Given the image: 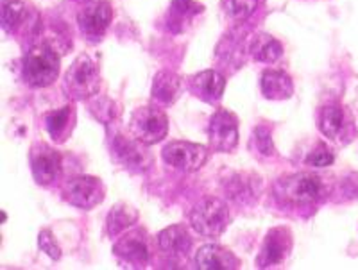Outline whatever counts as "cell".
<instances>
[{"label":"cell","instance_id":"17","mask_svg":"<svg viewBox=\"0 0 358 270\" xmlns=\"http://www.w3.org/2000/svg\"><path fill=\"white\" fill-rule=\"evenodd\" d=\"M43 123L54 144H65L76 127V110L73 106H63L50 111L45 115Z\"/></svg>","mask_w":358,"mask_h":270},{"label":"cell","instance_id":"21","mask_svg":"<svg viewBox=\"0 0 358 270\" xmlns=\"http://www.w3.org/2000/svg\"><path fill=\"white\" fill-rule=\"evenodd\" d=\"M152 98L162 106H171L181 93V79L169 70H162L152 79Z\"/></svg>","mask_w":358,"mask_h":270},{"label":"cell","instance_id":"10","mask_svg":"<svg viewBox=\"0 0 358 270\" xmlns=\"http://www.w3.org/2000/svg\"><path fill=\"white\" fill-rule=\"evenodd\" d=\"M106 188L99 177L78 176L70 179L63 188V199L81 209H92L104 201Z\"/></svg>","mask_w":358,"mask_h":270},{"label":"cell","instance_id":"22","mask_svg":"<svg viewBox=\"0 0 358 270\" xmlns=\"http://www.w3.org/2000/svg\"><path fill=\"white\" fill-rule=\"evenodd\" d=\"M203 13V6L194 0H174L167 15V27L172 33H183L196 15Z\"/></svg>","mask_w":358,"mask_h":270},{"label":"cell","instance_id":"6","mask_svg":"<svg viewBox=\"0 0 358 270\" xmlns=\"http://www.w3.org/2000/svg\"><path fill=\"white\" fill-rule=\"evenodd\" d=\"M129 131L134 138L147 145L159 144L169 133L167 113L155 106H142L133 111Z\"/></svg>","mask_w":358,"mask_h":270},{"label":"cell","instance_id":"7","mask_svg":"<svg viewBox=\"0 0 358 270\" xmlns=\"http://www.w3.org/2000/svg\"><path fill=\"white\" fill-rule=\"evenodd\" d=\"M317 127L326 138L338 145L350 144L357 136L353 117L341 104H328L317 111Z\"/></svg>","mask_w":358,"mask_h":270},{"label":"cell","instance_id":"28","mask_svg":"<svg viewBox=\"0 0 358 270\" xmlns=\"http://www.w3.org/2000/svg\"><path fill=\"white\" fill-rule=\"evenodd\" d=\"M90 113L95 117L104 126H110L113 120H117L118 117V110L117 104L108 97H97L94 103L90 104Z\"/></svg>","mask_w":358,"mask_h":270},{"label":"cell","instance_id":"9","mask_svg":"<svg viewBox=\"0 0 358 270\" xmlns=\"http://www.w3.org/2000/svg\"><path fill=\"white\" fill-rule=\"evenodd\" d=\"M210 149L215 152H233L238 145V119L231 111L219 107L208 123Z\"/></svg>","mask_w":358,"mask_h":270},{"label":"cell","instance_id":"18","mask_svg":"<svg viewBox=\"0 0 358 270\" xmlns=\"http://www.w3.org/2000/svg\"><path fill=\"white\" fill-rule=\"evenodd\" d=\"M262 95L268 100H287L294 95V82L283 70H265L260 79Z\"/></svg>","mask_w":358,"mask_h":270},{"label":"cell","instance_id":"29","mask_svg":"<svg viewBox=\"0 0 358 270\" xmlns=\"http://www.w3.org/2000/svg\"><path fill=\"white\" fill-rule=\"evenodd\" d=\"M306 165L310 167H315V168H324V167H330L334 165L335 161V154L331 152V149L328 147L326 144H317L315 149L306 156Z\"/></svg>","mask_w":358,"mask_h":270},{"label":"cell","instance_id":"13","mask_svg":"<svg viewBox=\"0 0 358 270\" xmlns=\"http://www.w3.org/2000/svg\"><path fill=\"white\" fill-rule=\"evenodd\" d=\"M33 177L41 186H49L62 174V154L47 144H36L29 154Z\"/></svg>","mask_w":358,"mask_h":270},{"label":"cell","instance_id":"3","mask_svg":"<svg viewBox=\"0 0 358 270\" xmlns=\"http://www.w3.org/2000/svg\"><path fill=\"white\" fill-rule=\"evenodd\" d=\"M190 225L197 234L208 238H219L229 225V208L222 199L204 197L192 208L188 215Z\"/></svg>","mask_w":358,"mask_h":270},{"label":"cell","instance_id":"23","mask_svg":"<svg viewBox=\"0 0 358 270\" xmlns=\"http://www.w3.org/2000/svg\"><path fill=\"white\" fill-rule=\"evenodd\" d=\"M138 220V211L133 206L126 204V202H118L111 208L110 215L106 218V231L111 238L118 237L120 233L136 224Z\"/></svg>","mask_w":358,"mask_h":270},{"label":"cell","instance_id":"24","mask_svg":"<svg viewBox=\"0 0 358 270\" xmlns=\"http://www.w3.org/2000/svg\"><path fill=\"white\" fill-rule=\"evenodd\" d=\"M249 54L257 61L262 63H274L281 58L283 54V47H281L280 41L276 38H273L271 34H257V36L251 40V45H249Z\"/></svg>","mask_w":358,"mask_h":270},{"label":"cell","instance_id":"2","mask_svg":"<svg viewBox=\"0 0 358 270\" xmlns=\"http://www.w3.org/2000/svg\"><path fill=\"white\" fill-rule=\"evenodd\" d=\"M62 70V59L50 43H38L29 50L24 61V77L33 88L50 87Z\"/></svg>","mask_w":358,"mask_h":270},{"label":"cell","instance_id":"15","mask_svg":"<svg viewBox=\"0 0 358 270\" xmlns=\"http://www.w3.org/2000/svg\"><path fill=\"white\" fill-rule=\"evenodd\" d=\"M188 88L203 103L217 104L226 90V79L215 70H204V72L192 75L188 81Z\"/></svg>","mask_w":358,"mask_h":270},{"label":"cell","instance_id":"30","mask_svg":"<svg viewBox=\"0 0 358 270\" xmlns=\"http://www.w3.org/2000/svg\"><path fill=\"white\" fill-rule=\"evenodd\" d=\"M38 246L43 250L50 260H59L62 258V247L57 246L56 238H54L52 231L43 230L40 231V237H38Z\"/></svg>","mask_w":358,"mask_h":270},{"label":"cell","instance_id":"27","mask_svg":"<svg viewBox=\"0 0 358 270\" xmlns=\"http://www.w3.org/2000/svg\"><path fill=\"white\" fill-rule=\"evenodd\" d=\"M257 8L258 0H222L224 13L236 22L248 20Z\"/></svg>","mask_w":358,"mask_h":270},{"label":"cell","instance_id":"1","mask_svg":"<svg viewBox=\"0 0 358 270\" xmlns=\"http://www.w3.org/2000/svg\"><path fill=\"white\" fill-rule=\"evenodd\" d=\"M330 188L326 184L324 177L317 174L299 172L292 176H283L274 183V195L280 202L289 206H306L317 204L324 201Z\"/></svg>","mask_w":358,"mask_h":270},{"label":"cell","instance_id":"12","mask_svg":"<svg viewBox=\"0 0 358 270\" xmlns=\"http://www.w3.org/2000/svg\"><path fill=\"white\" fill-rule=\"evenodd\" d=\"M111 18H113V9H111L110 2L108 0H95L86 8H83L78 15L79 29L86 40L97 43L110 27Z\"/></svg>","mask_w":358,"mask_h":270},{"label":"cell","instance_id":"20","mask_svg":"<svg viewBox=\"0 0 358 270\" xmlns=\"http://www.w3.org/2000/svg\"><path fill=\"white\" fill-rule=\"evenodd\" d=\"M226 192H228L229 199H233L235 202H241V204L255 202L260 197L262 181L260 177L252 176V174H236L226 184Z\"/></svg>","mask_w":358,"mask_h":270},{"label":"cell","instance_id":"8","mask_svg":"<svg viewBox=\"0 0 358 270\" xmlns=\"http://www.w3.org/2000/svg\"><path fill=\"white\" fill-rule=\"evenodd\" d=\"M163 161L179 172H197L208 161V149L192 142H171L162 151Z\"/></svg>","mask_w":358,"mask_h":270},{"label":"cell","instance_id":"16","mask_svg":"<svg viewBox=\"0 0 358 270\" xmlns=\"http://www.w3.org/2000/svg\"><path fill=\"white\" fill-rule=\"evenodd\" d=\"M196 267L199 270H235L241 269V260L222 246H204L196 254Z\"/></svg>","mask_w":358,"mask_h":270},{"label":"cell","instance_id":"4","mask_svg":"<svg viewBox=\"0 0 358 270\" xmlns=\"http://www.w3.org/2000/svg\"><path fill=\"white\" fill-rule=\"evenodd\" d=\"M101 88V74L99 66L94 59L83 54L65 75V90L73 100H86L90 97H95Z\"/></svg>","mask_w":358,"mask_h":270},{"label":"cell","instance_id":"11","mask_svg":"<svg viewBox=\"0 0 358 270\" xmlns=\"http://www.w3.org/2000/svg\"><path fill=\"white\" fill-rule=\"evenodd\" d=\"M292 233L289 227L280 225V227H273L265 237L264 243H262V250L257 258L258 269H273V267H280L281 263H285L289 258L290 250H292Z\"/></svg>","mask_w":358,"mask_h":270},{"label":"cell","instance_id":"19","mask_svg":"<svg viewBox=\"0 0 358 270\" xmlns=\"http://www.w3.org/2000/svg\"><path fill=\"white\" fill-rule=\"evenodd\" d=\"M158 246L165 254L171 256H185L192 250L194 240L185 225H169L167 230L159 231Z\"/></svg>","mask_w":358,"mask_h":270},{"label":"cell","instance_id":"31","mask_svg":"<svg viewBox=\"0 0 358 270\" xmlns=\"http://www.w3.org/2000/svg\"><path fill=\"white\" fill-rule=\"evenodd\" d=\"M76 2H92V0H76Z\"/></svg>","mask_w":358,"mask_h":270},{"label":"cell","instance_id":"14","mask_svg":"<svg viewBox=\"0 0 358 270\" xmlns=\"http://www.w3.org/2000/svg\"><path fill=\"white\" fill-rule=\"evenodd\" d=\"M113 254L120 262L129 263L131 267H145L151 260V249L147 243V237L143 231H131L124 234L120 240L115 241Z\"/></svg>","mask_w":358,"mask_h":270},{"label":"cell","instance_id":"26","mask_svg":"<svg viewBox=\"0 0 358 270\" xmlns=\"http://www.w3.org/2000/svg\"><path fill=\"white\" fill-rule=\"evenodd\" d=\"M252 149L255 152H258L264 158H271V156L276 154V147H274L273 142V133H271V126H260L255 127V133H252Z\"/></svg>","mask_w":358,"mask_h":270},{"label":"cell","instance_id":"25","mask_svg":"<svg viewBox=\"0 0 358 270\" xmlns=\"http://www.w3.org/2000/svg\"><path fill=\"white\" fill-rule=\"evenodd\" d=\"M29 20V8L22 0H4L2 2V31L8 34L17 33Z\"/></svg>","mask_w":358,"mask_h":270},{"label":"cell","instance_id":"5","mask_svg":"<svg viewBox=\"0 0 358 270\" xmlns=\"http://www.w3.org/2000/svg\"><path fill=\"white\" fill-rule=\"evenodd\" d=\"M147 147L149 145L138 138H129L126 135H115L110 144L115 163L131 174H143L152 167V154Z\"/></svg>","mask_w":358,"mask_h":270}]
</instances>
